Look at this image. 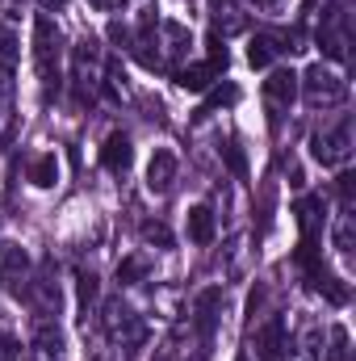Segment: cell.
<instances>
[{"instance_id": "6da1fadb", "label": "cell", "mask_w": 356, "mask_h": 361, "mask_svg": "<svg viewBox=\"0 0 356 361\" xmlns=\"http://www.w3.org/2000/svg\"><path fill=\"white\" fill-rule=\"evenodd\" d=\"M34 63H38V85L46 97H55L59 85H63V34L59 25L38 13L34 17Z\"/></svg>"}, {"instance_id": "7a4b0ae2", "label": "cell", "mask_w": 356, "mask_h": 361, "mask_svg": "<svg viewBox=\"0 0 356 361\" xmlns=\"http://www.w3.org/2000/svg\"><path fill=\"white\" fill-rule=\"evenodd\" d=\"M298 85H302V97H306L310 109H336V105L348 101V80L327 63H310Z\"/></svg>"}, {"instance_id": "3957f363", "label": "cell", "mask_w": 356, "mask_h": 361, "mask_svg": "<svg viewBox=\"0 0 356 361\" xmlns=\"http://www.w3.org/2000/svg\"><path fill=\"white\" fill-rule=\"evenodd\" d=\"M310 156L323 164V169H340L352 160V118H340L323 130L310 135Z\"/></svg>"}, {"instance_id": "277c9868", "label": "cell", "mask_w": 356, "mask_h": 361, "mask_svg": "<svg viewBox=\"0 0 356 361\" xmlns=\"http://www.w3.org/2000/svg\"><path fill=\"white\" fill-rule=\"evenodd\" d=\"M101 328H105V336H109L113 345H122V349H134V345H143V341H147V324H143V315H139L134 307H126L122 298L105 302Z\"/></svg>"}, {"instance_id": "5b68a950", "label": "cell", "mask_w": 356, "mask_h": 361, "mask_svg": "<svg viewBox=\"0 0 356 361\" xmlns=\"http://www.w3.org/2000/svg\"><path fill=\"white\" fill-rule=\"evenodd\" d=\"M105 76V59H101V42L96 38H80L72 47V80H76V97L89 101L92 92L101 89Z\"/></svg>"}, {"instance_id": "8992f818", "label": "cell", "mask_w": 356, "mask_h": 361, "mask_svg": "<svg viewBox=\"0 0 356 361\" xmlns=\"http://www.w3.org/2000/svg\"><path fill=\"white\" fill-rule=\"evenodd\" d=\"M222 72H227V47L210 42V59L180 68V72H177V85H180L184 92H205L214 80H222Z\"/></svg>"}, {"instance_id": "52a82bcc", "label": "cell", "mask_w": 356, "mask_h": 361, "mask_svg": "<svg viewBox=\"0 0 356 361\" xmlns=\"http://www.w3.org/2000/svg\"><path fill=\"white\" fill-rule=\"evenodd\" d=\"M222 286H210V290H201L197 298H193V328H197V336H201V349L210 353V341H214V328H218V315H222Z\"/></svg>"}, {"instance_id": "ba28073f", "label": "cell", "mask_w": 356, "mask_h": 361, "mask_svg": "<svg viewBox=\"0 0 356 361\" xmlns=\"http://www.w3.org/2000/svg\"><path fill=\"white\" fill-rule=\"evenodd\" d=\"M0 281L8 294H25L30 281V252L17 240H0Z\"/></svg>"}, {"instance_id": "9c48e42d", "label": "cell", "mask_w": 356, "mask_h": 361, "mask_svg": "<svg viewBox=\"0 0 356 361\" xmlns=\"http://www.w3.org/2000/svg\"><path fill=\"white\" fill-rule=\"evenodd\" d=\"M319 42L331 59H348V4H336L323 13V25H319Z\"/></svg>"}, {"instance_id": "30bf717a", "label": "cell", "mask_w": 356, "mask_h": 361, "mask_svg": "<svg viewBox=\"0 0 356 361\" xmlns=\"http://www.w3.org/2000/svg\"><path fill=\"white\" fill-rule=\"evenodd\" d=\"M252 357L256 361H281L285 353V315H268L260 328H252Z\"/></svg>"}, {"instance_id": "8fae6325", "label": "cell", "mask_w": 356, "mask_h": 361, "mask_svg": "<svg viewBox=\"0 0 356 361\" xmlns=\"http://www.w3.org/2000/svg\"><path fill=\"white\" fill-rule=\"evenodd\" d=\"M298 101V76L289 72V68H281V72H272L265 80V105L272 109V122L281 118V114H289V105Z\"/></svg>"}, {"instance_id": "7c38bea8", "label": "cell", "mask_w": 356, "mask_h": 361, "mask_svg": "<svg viewBox=\"0 0 356 361\" xmlns=\"http://www.w3.org/2000/svg\"><path fill=\"white\" fill-rule=\"evenodd\" d=\"M25 294H30V302L38 307V315H42V319L59 315V302H63V294H59V281H55V273H51V269H42L38 277L30 273V281H25Z\"/></svg>"}, {"instance_id": "4fadbf2b", "label": "cell", "mask_w": 356, "mask_h": 361, "mask_svg": "<svg viewBox=\"0 0 356 361\" xmlns=\"http://www.w3.org/2000/svg\"><path fill=\"white\" fill-rule=\"evenodd\" d=\"M25 361H63V332L55 319H42L30 336V349H25Z\"/></svg>"}, {"instance_id": "5bb4252c", "label": "cell", "mask_w": 356, "mask_h": 361, "mask_svg": "<svg viewBox=\"0 0 356 361\" xmlns=\"http://www.w3.org/2000/svg\"><path fill=\"white\" fill-rule=\"evenodd\" d=\"M189 47H193V34L180 21H160V68H177L189 55Z\"/></svg>"}, {"instance_id": "9a60e30c", "label": "cell", "mask_w": 356, "mask_h": 361, "mask_svg": "<svg viewBox=\"0 0 356 361\" xmlns=\"http://www.w3.org/2000/svg\"><path fill=\"white\" fill-rule=\"evenodd\" d=\"M130 164H134V143H130L126 130H113V135L101 143V169H109V173H126Z\"/></svg>"}, {"instance_id": "2e32d148", "label": "cell", "mask_w": 356, "mask_h": 361, "mask_svg": "<svg viewBox=\"0 0 356 361\" xmlns=\"http://www.w3.org/2000/svg\"><path fill=\"white\" fill-rule=\"evenodd\" d=\"M177 156L168 152V147H155V156L147 160V189L151 193H168L172 189V180H177Z\"/></svg>"}, {"instance_id": "e0dca14e", "label": "cell", "mask_w": 356, "mask_h": 361, "mask_svg": "<svg viewBox=\"0 0 356 361\" xmlns=\"http://www.w3.org/2000/svg\"><path fill=\"white\" fill-rule=\"evenodd\" d=\"M184 231H189V240H193L197 248L214 244V235H218V219H214V210H210V206H189Z\"/></svg>"}, {"instance_id": "ac0fdd59", "label": "cell", "mask_w": 356, "mask_h": 361, "mask_svg": "<svg viewBox=\"0 0 356 361\" xmlns=\"http://www.w3.org/2000/svg\"><path fill=\"white\" fill-rule=\"evenodd\" d=\"M25 180H30L34 189H55V185H59V156H55V152H38V156H30V164H25Z\"/></svg>"}, {"instance_id": "d6986e66", "label": "cell", "mask_w": 356, "mask_h": 361, "mask_svg": "<svg viewBox=\"0 0 356 361\" xmlns=\"http://www.w3.org/2000/svg\"><path fill=\"white\" fill-rule=\"evenodd\" d=\"M281 361H319V328L306 324L298 336H285V353Z\"/></svg>"}, {"instance_id": "ffe728a7", "label": "cell", "mask_w": 356, "mask_h": 361, "mask_svg": "<svg viewBox=\"0 0 356 361\" xmlns=\"http://www.w3.org/2000/svg\"><path fill=\"white\" fill-rule=\"evenodd\" d=\"M281 51H289V38H276V34H256L248 42V63L252 68H268Z\"/></svg>"}, {"instance_id": "44dd1931", "label": "cell", "mask_w": 356, "mask_h": 361, "mask_svg": "<svg viewBox=\"0 0 356 361\" xmlns=\"http://www.w3.org/2000/svg\"><path fill=\"white\" fill-rule=\"evenodd\" d=\"M151 273H155V261H151L147 252H134V257L117 261V286H139V281H147Z\"/></svg>"}, {"instance_id": "7402d4cb", "label": "cell", "mask_w": 356, "mask_h": 361, "mask_svg": "<svg viewBox=\"0 0 356 361\" xmlns=\"http://www.w3.org/2000/svg\"><path fill=\"white\" fill-rule=\"evenodd\" d=\"M101 286H96V273H76V298H80V311L89 315V307L96 302Z\"/></svg>"}, {"instance_id": "603a6c76", "label": "cell", "mask_w": 356, "mask_h": 361, "mask_svg": "<svg viewBox=\"0 0 356 361\" xmlns=\"http://www.w3.org/2000/svg\"><path fill=\"white\" fill-rule=\"evenodd\" d=\"M13 63H17V34H13V30L0 21V68L8 72Z\"/></svg>"}, {"instance_id": "cb8c5ba5", "label": "cell", "mask_w": 356, "mask_h": 361, "mask_svg": "<svg viewBox=\"0 0 356 361\" xmlns=\"http://www.w3.org/2000/svg\"><path fill=\"white\" fill-rule=\"evenodd\" d=\"M352 349H348V328H331V349H327V361H348Z\"/></svg>"}, {"instance_id": "d4e9b609", "label": "cell", "mask_w": 356, "mask_h": 361, "mask_svg": "<svg viewBox=\"0 0 356 361\" xmlns=\"http://www.w3.org/2000/svg\"><path fill=\"white\" fill-rule=\"evenodd\" d=\"M222 164H227L239 180L248 177V160H243V147H239V143H227V147H222Z\"/></svg>"}, {"instance_id": "484cf974", "label": "cell", "mask_w": 356, "mask_h": 361, "mask_svg": "<svg viewBox=\"0 0 356 361\" xmlns=\"http://www.w3.org/2000/svg\"><path fill=\"white\" fill-rule=\"evenodd\" d=\"M336 248H340L344 261H352V214L340 219V227H336Z\"/></svg>"}, {"instance_id": "4316f807", "label": "cell", "mask_w": 356, "mask_h": 361, "mask_svg": "<svg viewBox=\"0 0 356 361\" xmlns=\"http://www.w3.org/2000/svg\"><path fill=\"white\" fill-rule=\"evenodd\" d=\"M239 101V89L235 85H227V89H214L210 92V101L201 105V114H210V109H218V105H235Z\"/></svg>"}, {"instance_id": "83f0119b", "label": "cell", "mask_w": 356, "mask_h": 361, "mask_svg": "<svg viewBox=\"0 0 356 361\" xmlns=\"http://www.w3.org/2000/svg\"><path fill=\"white\" fill-rule=\"evenodd\" d=\"M143 240H147V244H160V248H168V244H172V231H168L164 223H143Z\"/></svg>"}, {"instance_id": "f1b7e54d", "label": "cell", "mask_w": 356, "mask_h": 361, "mask_svg": "<svg viewBox=\"0 0 356 361\" xmlns=\"http://www.w3.org/2000/svg\"><path fill=\"white\" fill-rule=\"evenodd\" d=\"M352 193H356V177L344 173L340 177V202H344V214H352Z\"/></svg>"}, {"instance_id": "f546056e", "label": "cell", "mask_w": 356, "mask_h": 361, "mask_svg": "<svg viewBox=\"0 0 356 361\" xmlns=\"http://www.w3.org/2000/svg\"><path fill=\"white\" fill-rule=\"evenodd\" d=\"M0 361H17V341L8 332H0Z\"/></svg>"}, {"instance_id": "4dcf8cb0", "label": "cell", "mask_w": 356, "mask_h": 361, "mask_svg": "<svg viewBox=\"0 0 356 361\" xmlns=\"http://www.w3.org/2000/svg\"><path fill=\"white\" fill-rule=\"evenodd\" d=\"M248 4H256V8H265V13H281V8H285V0H248Z\"/></svg>"}, {"instance_id": "1f68e13d", "label": "cell", "mask_w": 356, "mask_h": 361, "mask_svg": "<svg viewBox=\"0 0 356 361\" xmlns=\"http://www.w3.org/2000/svg\"><path fill=\"white\" fill-rule=\"evenodd\" d=\"M92 8H101V13H109V8H117V4H122V0H89Z\"/></svg>"}, {"instance_id": "d6a6232c", "label": "cell", "mask_w": 356, "mask_h": 361, "mask_svg": "<svg viewBox=\"0 0 356 361\" xmlns=\"http://www.w3.org/2000/svg\"><path fill=\"white\" fill-rule=\"evenodd\" d=\"M239 361H252V357H248V353H243V357H239Z\"/></svg>"}, {"instance_id": "836d02e7", "label": "cell", "mask_w": 356, "mask_h": 361, "mask_svg": "<svg viewBox=\"0 0 356 361\" xmlns=\"http://www.w3.org/2000/svg\"><path fill=\"white\" fill-rule=\"evenodd\" d=\"M46 4H59V0H46Z\"/></svg>"}]
</instances>
